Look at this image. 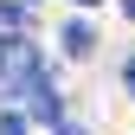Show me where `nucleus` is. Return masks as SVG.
Listing matches in <instances>:
<instances>
[{"instance_id": "7ed1b4c3", "label": "nucleus", "mask_w": 135, "mask_h": 135, "mask_svg": "<svg viewBox=\"0 0 135 135\" xmlns=\"http://www.w3.org/2000/svg\"><path fill=\"white\" fill-rule=\"evenodd\" d=\"M0 135H26V122H20V116L7 109V116H0Z\"/></svg>"}, {"instance_id": "f03ea898", "label": "nucleus", "mask_w": 135, "mask_h": 135, "mask_svg": "<svg viewBox=\"0 0 135 135\" xmlns=\"http://www.w3.org/2000/svg\"><path fill=\"white\" fill-rule=\"evenodd\" d=\"M90 45H97V32L84 26V20H71V26H64V52H71V58H90Z\"/></svg>"}, {"instance_id": "39448f33", "label": "nucleus", "mask_w": 135, "mask_h": 135, "mask_svg": "<svg viewBox=\"0 0 135 135\" xmlns=\"http://www.w3.org/2000/svg\"><path fill=\"white\" fill-rule=\"evenodd\" d=\"M122 13H129V20H135V0H122Z\"/></svg>"}, {"instance_id": "20e7f679", "label": "nucleus", "mask_w": 135, "mask_h": 135, "mask_svg": "<svg viewBox=\"0 0 135 135\" xmlns=\"http://www.w3.org/2000/svg\"><path fill=\"white\" fill-rule=\"evenodd\" d=\"M0 26H20V7L13 0H0Z\"/></svg>"}, {"instance_id": "423d86ee", "label": "nucleus", "mask_w": 135, "mask_h": 135, "mask_svg": "<svg viewBox=\"0 0 135 135\" xmlns=\"http://www.w3.org/2000/svg\"><path fill=\"white\" fill-rule=\"evenodd\" d=\"M129 90H135V58H129Z\"/></svg>"}, {"instance_id": "6e6552de", "label": "nucleus", "mask_w": 135, "mask_h": 135, "mask_svg": "<svg viewBox=\"0 0 135 135\" xmlns=\"http://www.w3.org/2000/svg\"><path fill=\"white\" fill-rule=\"evenodd\" d=\"M84 7H97V0H84Z\"/></svg>"}, {"instance_id": "f257e3e1", "label": "nucleus", "mask_w": 135, "mask_h": 135, "mask_svg": "<svg viewBox=\"0 0 135 135\" xmlns=\"http://www.w3.org/2000/svg\"><path fill=\"white\" fill-rule=\"evenodd\" d=\"M58 109H64L58 84H52V77H39V84H32V122H58Z\"/></svg>"}, {"instance_id": "0eeeda50", "label": "nucleus", "mask_w": 135, "mask_h": 135, "mask_svg": "<svg viewBox=\"0 0 135 135\" xmlns=\"http://www.w3.org/2000/svg\"><path fill=\"white\" fill-rule=\"evenodd\" d=\"M58 135H84V129H58Z\"/></svg>"}]
</instances>
